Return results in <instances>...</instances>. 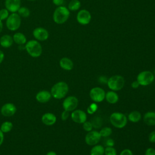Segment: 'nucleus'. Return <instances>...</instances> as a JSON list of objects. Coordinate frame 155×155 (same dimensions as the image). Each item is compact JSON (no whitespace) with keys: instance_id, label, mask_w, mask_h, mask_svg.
I'll return each mask as SVG.
<instances>
[{"instance_id":"ea45409f","label":"nucleus","mask_w":155,"mask_h":155,"mask_svg":"<svg viewBox=\"0 0 155 155\" xmlns=\"http://www.w3.org/2000/svg\"><path fill=\"white\" fill-rule=\"evenodd\" d=\"M52 2L54 5L57 7L63 5L64 3V0H52Z\"/></svg>"},{"instance_id":"7c9ffc66","label":"nucleus","mask_w":155,"mask_h":155,"mask_svg":"<svg viewBox=\"0 0 155 155\" xmlns=\"http://www.w3.org/2000/svg\"><path fill=\"white\" fill-rule=\"evenodd\" d=\"M98 108V105L96 104V102L91 103L87 108V113L90 114H94L97 110Z\"/></svg>"},{"instance_id":"9d476101","label":"nucleus","mask_w":155,"mask_h":155,"mask_svg":"<svg viewBox=\"0 0 155 155\" xmlns=\"http://www.w3.org/2000/svg\"><path fill=\"white\" fill-rule=\"evenodd\" d=\"M101 136L99 132L96 130H91L87 133L85 137V143L90 146H94L97 144L100 140Z\"/></svg>"},{"instance_id":"bb28decb","label":"nucleus","mask_w":155,"mask_h":155,"mask_svg":"<svg viewBox=\"0 0 155 155\" xmlns=\"http://www.w3.org/2000/svg\"><path fill=\"white\" fill-rule=\"evenodd\" d=\"M81 7V2L79 0H71L68 3V8L70 11L78 10Z\"/></svg>"},{"instance_id":"37998d69","label":"nucleus","mask_w":155,"mask_h":155,"mask_svg":"<svg viewBox=\"0 0 155 155\" xmlns=\"http://www.w3.org/2000/svg\"><path fill=\"white\" fill-rule=\"evenodd\" d=\"M4 58H5L4 53L1 50H0V64L3 62Z\"/></svg>"},{"instance_id":"c9c22d12","label":"nucleus","mask_w":155,"mask_h":155,"mask_svg":"<svg viewBox=\"0 0 155 155\" xmlns=\"http://www.w3.org/2000/svg\"><path fill=\"white\" fill-rule=\"evenodd\" d=\"M145 155H155V149L152 147L148 148L145 150Z\"/></svg>"},{"instance_id":"f704fd0d","label":"nucleus","mask_w":155,"mask_h":155,"mask_svg":"<svg viewBox=\"0 0 155 155\" xmlns=\"http://www.w3.org/2000/svg\"><path fill=\"white\" fill-rule=\"evenodd\" d=\"M148 140L151 143H155V130L151 131L149 134Z\"/></svg>"},{"instance_id":"2eb2a0df","label":"nucleus","mask_w":155,"mask_h":155,"mask_svg":"<svg viewBox=\"0 0 155 155\" xmlns=\"http://www.w3.org/2000/svg\"><path fill=\"white\" fill-rule=\"evenodd\" d=\"M5 8L10 13H16L21 7V0H5Z\"/></svg>"},{"instance_id":"20e7f679","label":"nucleus","mask_w":155,"mask_h":155,"mask_svg":"<svg viewBox=\"0 0 155 155\" xmlns=\"http://www.w3.org/2000/svg\"><path fill=\"white\" fill-rule=\"evenodd\" d=\"M109 119L111 124L117 128H124L128 122L126 115L120 112H114L111 113Z\"/></svg>"},{"instance_id":"423d86ee","label":"nucleus","mask_w":155,"mask_h":155,"mask_svg":"<svg viewBox=\"0 0 155 155\" xmlns=\"http://www.w3.org/2000/svg\"><path fill=\"white\" fill-rule=\"evenodd\" d=\"M21 25V18L17 13H11L5 20L7 28L11 31L18 30Z\"/></svg>"},{"instance_id":"c03bdc74","label":"nucleus","mask_w":155,"mask_h":155,"mask_svg":"<svg viewBox=\"0 0 155 155\" xmlns=\"http://www.w3.org/2000/svg\"><path fill=\"white\" fill-rule=\"evenodd\" d=\"M45 155H57L56 153L53 151H50L46 153Z\"/></svg>"},{"instance_id":"4468645a","label":"nucleus","mask_w":155,"mask_h":155,"mask_svg":"<svg viewBox=\"0 0 155 155\" xmlns=\"http://www.w3.org/2000/svg\"><path fill=\"white\" fill-rule=\"evenodd\" d=\"M16 107L11 102L4 104L1 108V114L5 117H11L13 116L16 112Z\"/></svg>"},{"instance_id":"49530a36","label":"nucleus","mask_w":155,"mask_h":155,"mask_svg":"<svg viewBox=\"0 0 155 155\" xmlns=\"http://www.w3.org/2000/svg\"><path fill=\"white\" fill-rule=\"evenodd\" d=\"M27 1H35L36 0H27Z\"/></svg>"},{"instance_id":"a211bd4d","label":"nucleus","mask_w":155,"mask_h":155,"mask_svg":"<svg viewBox=\"0 0 155 155\" xmlns=\"http://www.w3.org/2000/svg\"><path fill=\"white\" fill-rule=\"evenodd\" d=\"M13 43L14 42L12 36L8 34H4L0 38V45L4 48L11 47Z\"/></svg>"},{"instance_id":"6e6552de","label":"nucleus","mask_w":155,"mask_h":155,"mask_svg":"<svg viewBox=\"0 0 155 155\" xmlns=\"http://www.w3.org/2000/svg\"><path fill=\"white\" fill-rule=\"evenodd\" d=\"M105 90L99 87H96L92 88L89 93V96L90 99L96 103L101 102L105 99Z\"/></svg>"},{"instance_id":"a19ab883","label":"nucleus","mask_w":155,"mask_h":155,"mask_svg":"<svg viewBox=\"0 0 155 155\" xmlns=\"http://www.w3.org/2000/svg\"><path fill=\"white\" fill-rule=\"evenodd\" d=\"M140 86L139 82L137 81H133L131 84V87L133 88H137L139 87Z\"/></svg>"},{"instance_id":"dca6fc26","label":"nucleus","mask_w":155,"mask_h":155,"mask_svg":"<svg viewBox=\"0 0 155 155\" xmlns=\"http://www.w3.org/2000/svg\"><path fill=\"white\" fill-rule=\"evenodd\" d=\"M51 97L52 96L50 91L46 90H43L36 93L35 98L36 101L40 103H46L51 99Z\"/></svg>"},{"instance_id":"e433bc0d","label":"nucleus","mask_w":155,"mask_h":155,"mask_svg":"<svg viewBox=\"0 0 155 155\" xmlns=\"http://www.w3.org/2000/svg\"><path fill=\"white\" fill-rule=\"evenodd\" d=\"M114 145V141L113 139L111 138H108L105 140V145L106 147H113Z\"/></svg>"},{"instance_id":"f03ea898","label":"nucleus","mask_w":155,"mask_h":155,"mask_svg":"<svg viewBox=\"0 0 155 155\" xmlns=\"http://www.w3.org/2000/svg\"><path fill=\"white\" fill-rule=\"evenodd\" d=\"M24 48L28 54L34 58H39L42 53V45L36 39L28 41L24 45Z\"/></svg>"},{"instance_id":"9b49d317","label":"nucleus","mask_w":155,"mask_h":155,"mask_svg":"<svg viewBox=\"0 0 155 155\" xmlns=\"http://www.w3.org/2000/svg\"><path fill=\"white\" fill-rule=\"evenodd\" d=\"M33 36L35 39L38 41H45L49 38L48 31L42 27H38L35 28L32 32Z\"/></svg>"},{"instance_id":"4be33fe9","label":"nucleus","mask_w":155,"mask_h":155,"mask_svg":"<svg viewBox=\"0 0 155 155\" xmlns=\"http://www.w3.org/2000/svg\"><path fill=\"white\" fill-rule=\"evenodd\" d=\"M105 99L110 104H114L119 101V96L114 91H109L105 93Z\"/></svg>"},{"instance_id":"b1692460","label":"nucleus","mask_w":155,"mask_h":155,"mask_svg":"<svg viewBox=\"0 0 155 155\" xmlns=\"http://www.w3.org/2000/svg\"><path fill=\"white\" fill-rule=\"evenodd\" d=\"M104 147L99 144H96L91 148L90 155H104Z\"/></svg>"},{"instance_id":"1a4fd4ad","label":"nucleus","mask_w":155,"mask_h":155,"mask_svg":"<svg viewBox=\"0 0 155 155\" xmlns=\"http://www.w3.org/2000/svg\"><path fill=\"white\" fill-rule=\"evenodd\" d=\"M78 103V99L76 96H69L64 99L62 102V107L64 110L71 112L76 109Z\"/></svg>"},{"instance_id":"c85d7f7f","label":"nucleus","mask_w":155,"mask_h":155,"mask_svg":"<svg viewBox=\"0 0 155 155\" xmlns=\"http://www.w3.org/2000/svg\"><path fill=\"white\" fill-rule=\"evenodd\" d=\"M93 128H95L96 129L99 128L101 127L102 125V120L101 117L99 116H95L93 118L92 120L91 121Z\"/></svg>"},{"instance_id":"6ab92c4d","label":"nucleus","mask_w":155,"mask_h":155,"mask_svg":"<svg viewBox=\"0 0 155 155\" xmlns=\"http://www.w3.org/2000/svg\"><path fill=\"white\" fill-rule=\"evenodd\" d=\"M59 65L61 68L66 71H70L73 68L74 64L71 59L67 57H63L59 61Z\"/></svg>"},{"instance_id":"de8ad7c7","label":"nucleus","mask_w":155,"mask_h":155,"mask_svg":"<svg viewBox=\"0 0 155 155\" xmlns=\"http://www.w3.org/2000/svg\"><path fill=\"white\" fill-rule=\"evenodd\" d=\"M153 74H154V77H155V70H154V73H153Z\"/></svg>"},{"instance_id":"f3484780","label":"nucleus","mask_w":155,"mask_h":155,"mask_svg":"<svg viewBox=\"0 0 155 155\" xmlns=\"http://www.w3.org/2000/svg\"><path fill=\"white\" fill-rule=\"evenodd\" d=\"M57 120L56 116L52 113H45L41 117L42 122L47 126H51L54 125Z\"/></svg>"},{"instance_id":"2f4dec72","label":"nucleus","mask_w":155,"mask_h":155,"mask_svg":"<svg viewBox=\"0 0 155 155\" xmlns=\"http://www.w3.org/2000/svg\"><path fill=\"white\" fill-rule=\"evenodd\" d=\"M104 155H117V151L113 147H106L104 149Z\"/></svg>"},{"instance_id":"7ed1b4c3","label":"nucleus","mask_w":155,"mask_h":155,"mask_svg":"<svg viewBox=\"0 0 155 155\" xmlns=\"http://www.w3.org/2000/svg\"><path fill=\"white\" fill-rule=\"evenodd\" d=\"M70 10L64 5L59 6L56 8L53 13V20L57 24H63L70 16Z\"/></svg>"},{"instance_id":"4c0bfd02","label":"nucleus","mask_w":155,"mask_h":155,"mask_svg":"<svg viewBox=\"0 0 155 155\" xmlns=\"http://www.w3.org/2000/svg\"><path fill=\"white\" fill-rule=\"evenodd\" d=\"M119 155H133V153L130 149H124L120 153Z\"/></svg>"},{"instance_id":"f257e3e1","label":"nucleus","mask_w":155,"mask_h":155,"mask_svg":"<svg viewBox=\"0 0 155 155\" xmlns=\"http://www.w3.org/2000/svg\"><path fill=\"white\" fill-rule=\"evenodd\" d=\"M69 90L68 85L64 81H59L54 84L51 88V96L56 99L64 98Z\"/></svg>"},{"instance_id":"58836bf2","label":"nucleus","mask_w":155,"mask_h":155,"mask_svg":"<svg viewBox=\"0 0 155 155\" xmlns=\"http://www.w3.org/2000/svg\"><path fill=\"white\" fill-rule=\"evenodd\" d=\"M108 78H107L106 76H105L104 75H102V76H99V78L98 79V81L101 84H107V81H108Z\"/></svg>"},{"instance_id":"aec40b11","label":"nucleus","mask_w":155,"mask_h":155,"mask_svg":"<svg viewBox=\"0 0 155 155\" xmlns=\"http://www.w3.org/2000/svg\"><path fill=\"white\" fill-rule=\"evenodd\" d=\"M12 37L13 42L18 45H24L27 42L26 36L22 32H16Z\"/></svg>"},{"instance_id":"39448f33","label":"nucleus","mask_w":155,"mask_h":155,"mask_svg":"<svg viewBox=\"0 0 155 155\" xmlns=\"http://www.w3.org/2000/svg\"><path fill=\"white\" fill-rule=\"evenodd\" d=\"M125 84V79L120 75H113L108 79L107 85L112 91H117L123 88Z\"/></svg>"},{"instance_id":"5701e85b","label":"nucleus","mask_w":155,"mask_h":155,"mask_svg":"<svg viewBox=\"0 0 155 155\" xmlns=\"http://www.w3.org/2000/svg\"><path fill=\"white\" fill-rule=\"evenodd\" d=\"M127 119L131 122L136 123L140 121L142 119V114L138 111H133L128 114Z\"/></svg>"},{"instance_id":"473e14b6","label":"nucleus","mask_w":155,"mask_h":155,"mask_svg":"<svg viewBox=\"0 0 155 155\" xmlns=\"http://www.w3.org/2000/svg\"><path fill=\"white\" fill-rule=\"evenodd\" d=\"M82 127H83V129L87 132H89V131L93 130V128L91 122L90 121H87V120L82 124Z\"/></svg>"},{"instance_id":"cd10ccee","label":"nucleus","mask_w":155,"mask_h":155,"mask_svg":"<svg viewBox=\"0 0 155 155\" xmlns=\"http://www.w3.org/2000/svg\"><path fill=\"white\" fill-rule=\"evenodd\" d=\"M99 134L102 137H108L112 134V129L109 127H104L101 129V130L99 131Z\"/></svg>"},{"instance_id":"79ce46f5","label":"nucleus","mask_w":155,"mask_h":155,"mask_svg":"<svg viewBox=\"0 0 155 155\" xmlns=\"http://www.w3.org/2000/svg\"><path fill=\"white\" fill-rule=\"evenodd\" d=\"M4 140V133L0 130V146L3 143Z\"/></svg>"},{"instance_id":"412c9836","label":"nucleus","mask_w":155,"mask_h":155,"mask_svg":"<svg viewBox=\"0 0 155 155\" xmlns=\"http://www.w3.org/2000/svg\"><path fill=\"white\" fill-rule=\"evenodd\" d=\"M144 123L148 126L155 125V112L148 111L146 112L143 117Z\"/></svg>"},{"instance_id":"c756f323","label":"nucleus","mask_w":155,"mask_h":155,"mask_svg":"<svg viewBox=\"0 0 155 155\" xmlns=\"http://www.w3.org/2000/svg\"><path fill=\"white\" fill-rule=\"evenodd\" d=\"M10 14V12L5 7L1 8L0 10V20H1L2 21H5L9 16Z\"/></svg>"},{"instance_id":"72a5a7b5","label":"nucleus","mask_w":155,"mask_h":155,"mask_svg":"<svg viewBox=\"0 0 155 155\" xmlns=\"http://www.w3.org/2000/svg\"><path fill=\"white\" fill-rule=\"evenodd\" d=\"M70 111H67V110H64L61 113V119L64 121L65 120H67L68 117H70Z\"/></svg>"},{"instance_id":"a878e982","label":"nucleus","mask_w":155,"mask_h":155,"mask_svg":"<svg viewBox=\"0 0 155 155\" xmlns=\"http://www.w3.org/2000/svg\"><path fill=\"white\" fill-rule=\"evenodd\" d=\"M16 13L20 16V17L21 18H27L29 17L30 15V9L28 7H24V6H21L19 8V10H18V12Z\"/></svg>"},{"instance_id":"ddd939ff","label":"nucleus","mask_w":155,"mask_h":155,"mask_svg":"<svg viewBox=\"0 0 155 155\" xmlns=\"http://www.w3.org/2000/svg\"><path fill=\"white\" fill-rule=\"evenodd\" d=\"M72 120L77 124H83L87 120V116L86 113L80 109L74 110L70 114Z\"/></svg>"},{"instance_id":"393cba45","label":"nucleus","mask_w":155,"mask_h":155,"mask_svg":"<svg viewBox=\"0 0 155 155\" xmlns=\"http://www.w3.org/2000/svg\"><path fill=\"white\" fill-rule=\"evenodd\" d=\"M13 127V123L10 121H5L2 123L0 127V130L4 133H7L10 132Z\"/></svg>"},{"instance_id":"a18cd8bd","label":"nucleus","mask_w":155,"mask_h":155,"mask_svg":"<svg viewBox=\"0 0 155 155\" xmlns=\"http://www.w3.org/2000/svg\"><path fill=\"white\" fill-rule=\"evenodd\" d=\"M3 27H4V25H3V21H2L1 20H0V33L2 32V30H3Z\"/></svg>"},{"instance_id":"0eeeda50","label":"nucleus","mask_w":155,"mask_h":155,"mask_svg":"<svg viewBox=\"0 0 155 155\" xmlns=\"http://www.w3.org/2000/svg\"><path fill=\"white\" fill-rule=\"evenodd\" d=\"M154 76L153 72L148 70H144L140 72L136 78V81L141 86L150 85L154 80Z\"/></svg>"},{"instance_id":"f8f14e48","label":"nucleus","mask_w":155,"mask_h":155,"mask_svg":"<svg viewBox=\"0 0 155 155\" xmlns=\"http://www.w3.org/2000/svg\"><path fill=\"white\" fill-rule=\"evenodd\" d=\"M76 19L79 24L82 25L88 24L91 19V15L90 12L86 9H82L78 12L76 15Z\"/></svg>"}]
</instances>
